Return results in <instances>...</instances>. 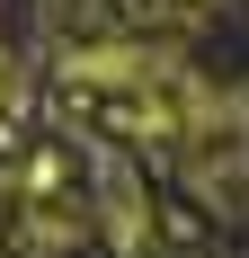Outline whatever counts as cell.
I'll use <instances>...</instances> for the list:
<instances>
[]
</instances>
